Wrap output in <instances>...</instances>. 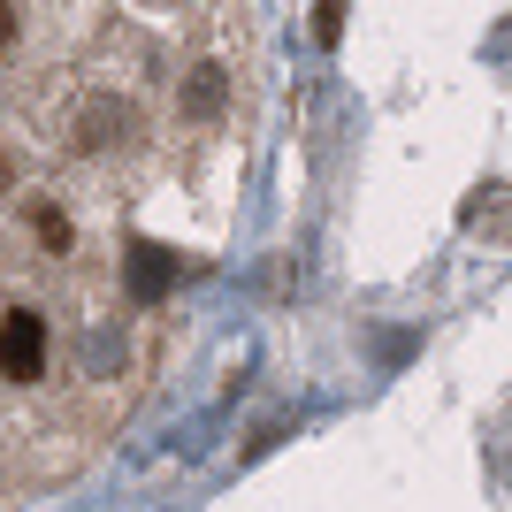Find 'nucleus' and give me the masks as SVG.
<instances>
[{"instance_id": "5", "label": "nucleus", "mask_w": 512, "mask_h": 512, "mask_svg": "<svg viewBox=\"0 0 512 512\" xmlns=\"http://www.w3.org/2000/svg\"><path fill=\"white\" fill-rule=\"evenodd\" d=\"M16 39V0H0V46Z\"/></svg>"}, {"instance_id": "2", "label": "nucleus", "mask_w": 512, "mask_h": 512, "mask_svg": "<svg viewBox=\"0 0 512 512\" xmlns=\"http://www.w3.org/2000/svg\"><path fill=\"white\" fill-rule=\"evenodd\" d=\"M161 291H169V253H161V245H130V299H161Z\"/></svg>"}, {"instance_id": "4", "label": "nucleus", "mask_w": 512, "mask_h": 512, "mask_svg": "<svg viewBox=\"0 0 512 512\" xmlns=\"http://www.w3.org/2000/svg\"><path fill=\"white\" fill-rule=\"evenodd\" d=\"M337 23H344V0H321V16H314V39H321V46H337Z\"/></svg>"}, {"instance_id": "3", "label": "nucleus", "mask_w": 512, "mask_h": 512, "mask_svg": "<svg viewBox=\"0 0 512 512\" xmlns=\"http://www.w3.org/2000/svg\"><path fill=\"white\" fill-rule=\"evenodd\" d=\"M31 237H39L46 253H69V237H77V230H69V214L54 207V199H31Z\"/></svg>"}, {"instance_id": "1", "label": "nucleus", "mask_w": 512, "mask_h": 512, "mask_svg": "<svg viewBox=\"0 0 512 512\" xmlns=\"http://www.w3.org/2000/svg\"><path fill=\"white\" fill-rule=\"evenodd\" d=\"M0 383H46V314H8L0 321Z\"/></svg>"}]
</instances>
